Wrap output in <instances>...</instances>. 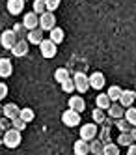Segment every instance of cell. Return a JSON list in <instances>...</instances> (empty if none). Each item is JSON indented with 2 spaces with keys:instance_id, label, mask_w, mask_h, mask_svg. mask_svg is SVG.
<instances>
[{
  "instance_id": "obj_40",
  "label": "cell",
  "mask_w": 136,
  "mask_h": 155,
  "mask_svg": "<svg viewBox=\"0 0 136 155\" xmlns=\"http://www.w3.org/2000/svg\"><path fill=\"white\" fill-rule=\"evenodd\" d=\"M0 146H4V131L0 129Z\"/></svg>"
},
{
  "instance_id": "obj_22",
  "label": "cell",
  "mask_w": 136,
  "mask_h": 155,
  "mask_svg": "<svg viewBox=\"0 0 136 155\" xmlns=\"http://www.w3.org/2000/svg\"><path fill=\"white\" fill-rule=\"evenodd\" d=\"M50 39L56 43V45H60V43L65 39V32H63L60 26H54V28L50 30Z\"/></svg>"
},
{
  "instance_id": "obj_35",
  "label": "cell",
  "mask_w": 136,
  "mask_h": 155,
  "mask_svg": "<svg viewBox=\"0 0 136 155\" xmlns=\"http://www.w3.org/2000/svg\"><path fill=\"white\" fill-rule=\"evenodd\" d=\"M47 4V12H56L60 8V0H45Z\"/></svg>"
},
{
  "instance_id": "obj_13",
  "label": "cell",
  "mask_w": 136,
  "mask_h": 155,
  "mask_svg": "<svg viewBox=\"0 0 136 155\" xmlns=\"http://www.w3.org/2000/svg\"><path fill=\"white\" fill-rule=\"evenodd\" d=\"M13 75V64L9 58H0V77L8 79V77Z\"/></svg>"
},
{
  "instance_id": "obj_18",
  "label": "cell",
  "mask_w": 136,
  "mask_h": 155,
  "mask_svg": "<svg viewBox=\"0 0 136 155\" xmlns=\"http://www.w3.org/2000/svg\"><path fill=\"white\" fill-rule=\"evenodd\" d=\"M19 114H21V107H19V105H15V103L4 105V116H6V118L13 120V118H17Z\"/></svg>"
},
{
  "instance_id": "obj_39",
  "label": "cell",
  "mask_w": 136,
  "mask_h": 155,
  "mask_svg": "<svg viewBox=\"0 0 136 155\" xmlns=\"http://www.w3.org/2000/svg\"><path fill=\"white\" fill-rule=\"evenodd\" d=\"M131 135H132V140L136 142V125H134V127L131 129Z\"/></svg>"
},
{
  "instance_id": "obj_26",
  "label": "cell",
  "mask_w": 136,
  "mask_h": 155,
  "mask_svg": "<svg viewBox=\"0 0 136 155\" xmlns=\"http://www.w3.org/2000/svg\"><path fill=\"white\" fill-rule=\"evenodd\" d=\"M116 125H118L119 133H129V131L132 129V125H131V121H129L127 118H119V120H116Z\"/></svg>"
},
{
  "instance_id": "obj_29",
  "label": "cell",
  "mask_w": 136,
  "mask_h": 155,
  "mask_svg": "<svg viewBox=\"0 0 136 155\" xmlns=\"http://www.w3.org/2000/svg\"><path fill=\"white\" fill-rule=\"evenodd\" d=\"M103 155H119V144H114V142L105 144V153Z\"/></svg>"
},
{
  "instance_id": "obj_3",
  "label": "cell",
  "mask_w": 136,
  "mask_h": 155,
  "mask_svg": "<svg viewBox=\"0 0 136 155\" xmlns=\"http://www.w3.org/2000/svg\"><path fill=\"white\" fill-rule=\"evenodd\" d=\"M62 124H63L65 127H76V125H80V112H76V110H73V108L63 110V114H62Z\"/></svg>"
},
{
  "instance_id": "obj_34",
  "label": "cell",
  "mask_w": 136,
  "mask_h": 155,
  "mask_svg": "<svg viewBox=\"0 0 136 155\" xmlns=\"http://www.w3.org/2000/svg\"><path fill=\"white\" fill-rule=\"evenodd\" d=\"M99 140H103L105 144H108V142H112L110 140V131H108V125H105V129L99 133Z\"/></svg>"
},
{
  "instance_id": "obj_32",
  "label": "cell",
  "mask_w": 136,
  "mask_h": 155,
  "mask_svg": "<svg viewBox=\"0 0 136 155\" xmlns=\"http://www.w3.org/2000/svg\"><path fill=\"white\" fill-rule=\"evenodd\" d=\"M11 125H13L15 129H19V131H24V129L28 127V124H26V121L22 120L21 116H17V118H13V120H11Z\"/></svg>"
},
{
  "instance_id": "obj_5",
  "label": "cell",
  "mask_w": 136,
  "mask_h": 155,
  "mask_svg": "<svg viewBox=\"0 0 136 155\" xmlns=\"http://www.w3.org/2000/svg\"><path fill=\"white\" fill-rule=\"evenodd\" d=\"M17 41H19V38L15 34V30H4L2 34H0V45H2L4 49H8V51L13 49V45Z\"/></svg>"
},
{
  "instance_id": "obj_15",
  "label": "cell",
  "mask_w": 136,
  "mask_h": 155,
  "mask_svg": "<svg viewBox=\"0 0 136 155\" xmlns=\"http://www.w3.org/2000/svg\"><path fill=\"white\" fill-rule=\"evenodd\" d=\"M69 108H73V110H76V112H82V110L86 108V101H84V97L82 95H71L69 97Z\"/></svg>"
},
{
  "instance_id": "obj_24",
  "label": "cell",
  "mask_w": 136,
  "mask_h": 155,
  "mask_svg": "<svg viewBox=\"0 0 136 155\" xmlns=\"http://www.w3.org/2000/svg\"><path fill=\"white\" fill-rule=\"evenodd\" d=\"M69 77H71V75H69V71H67L65 68H58V69L54 71V79H56V82H60V84H62L63 81H67Z\"/></svg>"
},
{
  "instance_id": "obj_33",
  "label": "cell",
  "mask_w": 136,
  "mask_h": 155,
  "mask_svg": "<svg viewBox=\"0 0 136 155\" xmlns=\"http://www.w3.org/2000/svg\"><path fill=\"white\" fill-rule=\"evenodd\" d=\"M125 118L131 121V125H132V127L136 125V108H134V107H129V108L125 110Z\"/></svg>"
},
{
  "instance_id": "obj_23",
  "label": "cell",
  "mask_w": 136,
  "mask_h": 155,
  "mask_svg": "<svg viewBox=\"0 0 136 155\" xmlns=\"http://www.w3.org/2000/svg\"><path fill=\"white\" fill-rule=\"evenodd\" d=\"M106 94H108V97L112 99V103H116V101H119V97H121V94H123V90H121V88L119 86H110L108 88V90H106Z\"/></svg>"
},
{
  "instance_id": "obj_36",
  "label": "cell",
  "mask_w": 136,
  "mask_h": 155,
  "mask_svg": "<svg viewBox=\"0 0 136 155\" xmlns=\"http://www.w3.org/2000/svg\"><path fill=\"white\" fill-rule=\"evenodd\" d=\"M13 125H11V120L9 118H6V116H2L0 118V129L2 131H8V129H11Z\"/></svg>"
},
{
  "instance_id": "obj_37",
  "label": "cell",
  "mask_w": 136,
  "mask_h": 155,
  "mask_svg": "<svg viewBox=\"0 0 136 155\" xmlns=\"http://www.w3.org/2000/svg\"><path fill=\"white\" fill-rule=\"evenodd\" d=\"M8 95V84H4V82H0V101Z\"/></svg>"
},
{
  "instance_id": "obj_17",
  "label": "cell",
  "mask_w": 136,
  "mask_h": 155,
  "mask_svg": "<svg viewBox=\"0 0 136 155\" xmlns=\"http://www.w3.org/2000/svg\"><path fill=\"white\" fill-rule=\"evenodd\" d=\"M43 39H45V38H43V30H41V28L28 30V41H30V45H39Z\"/></svg>"
},
{
  "instance_id": "obj_25",
  "label": "cell",
  "mask_w": 136,
  "mask_h": 155,
  "mask_svg": "<svg viewBox=\"0 0 136 155\" xmlns=\"http://www.w3.org/2000/svg\"><path fill=\"white\" fill-rule=\"evenodd\" d=\"M134 140H132V135H131V131L129 133H119V137H118V144L119 146H131Z\"/></svg>"
},
{
  "instance_id": "obj_19",
  "label": "cell",
  "mask_w": 136,
  "mask_h": 155,
  "mask_svg": "<svg viewBox=\"0 0 136 155\" xmlns=\"http://www.w3.org/2000/svg\"><path fill=\"white\" fill-rule=\"evenodd\" d=\"M95 105H97L99 108L108 110V108H110V105H112V99L108 97V94H106V92H105V94H99V95L95 97Z\"/></svg>"
},
{
  "instance_id": "obj_42",
  "label": "cell",
  "mask_w": 136,
  "mask_h": 155,
  "mask_svg": "<svg viewBox=\"0 0 136 155\" xmlns=\"http://www.w3.org/2000/svg\"><path fill=\"white\" fill-rule=\"evenodd\" d=\"M89 155H92V153H89Z\"/></svg>"
},
{
  "instance_id": "obj_11",
  "label": "cell",
  "mask_w": 136,
  "mask_h": 155,
  "mask_svg": "<svg viewBox=\"0 0 136 155\" xmlns=\"http://www.w3.org/2000/svg\"><path fill=\"white\" fill-rule=\"evenodd\" d=\"M22 25H24L28 30H34V28H39V15L36 12H30L22 17Z\"/></svg>"
},
{
  "instance_id": "obj_10",
  "label": "cell",
  "mask_w": 136,
  "mask_h": 155,
  "mask_svg": "<svg viewBox=\"0 0 136 155\" xmlns=\"http://www.w3.org/2000/svg\"><path fill=\"white\" fill-rule=\"evenodd\" d=\"M105 84H106V79L101 71H95V73L89 75V86H92L93 90H103Z\"/></svg>"
},
{
  "instance_id": "obj_16",
  "label": "cell",
  "mask_w": 136,
  "mask_h": 155,
  "mask_svg": "<svg viewBox=\"0 0 136 155\" xmlns=\"http://www.w3.org/2000/svg\"><path fill=\"white\" fill-rule=\"evenodd\" d=\"M6 8L11 15H19V13H22V9H24V0H8Z\"/></svg>"
},
{
  "instance_id": "obj_14",
  "label": "cell",
  "mask_w": 136,
  "mask_h": 155,
  "mask_svg": "<svg viewBox=\"0 0 136 155\" xmlns=\"http://www.w3.org/2000/svg\"><path fill=\"white\" fill-rule=\"evenodd\" d=\"M134 101H136V92L134 90H123V94L119 97V103L125 108H129V107L134 105Z\"/></svg>"
},
{
  "instance_id": "obj_8",
  "label": "cell",
  "mask_w": 136,
  "mask_h": 155,
  "mask_svg": "<svg viewBox=\"0 0 136 155\" xmlns=\"http://www.w3.org/2000/svg\"><path fill=\"white\" fill-rule=\"evenodd\" d=\"M28 51H30V41H28V39H19L15 45H13V49H11V52H13V56H15V58L26 56Z\"/></svg>"
},
{
  "instance_id": "obj_20",
  "label": "cell",
  "mask_w": 136,
  "mask_h": 155,
  "mask_svg": "<svg viewBox=\"0 0 136 155\" xmlns=\"http://www.w3.org/2000/svg\"><path fill=\"white\" fill-rule=\"evenodd\" d=\"M89 151H92V155H103L105 153V142L93 138L89 142Z\"/></svg>"
},
{
  "instance_id": "obj_31",
  "label": "cell",
  "mask_w": 136,
  "mask_h": 155,
  "mask_svg": "<svg viewBox=\"0 0 136 155\" xmlns=\"http://www.w3.org/2000/svg\"><path fill=\"white\" fill-rule=\"evenodd\" d=\"M13 30H15V34H17V38H19V39H24V38L28 36V28L22 25V23L15 25V26H13Z\"/></svg>"
},
{
  "instance_id": "obj_9",
  "label": "cell",
  "mask_w": 136,
  "mask_h": 155,
  "mask_svg": "<svg viewBox=\"0 0 136 155\" xmlns=\"http://www.w3.org/2000/svg\"><path fill=\"white\" fill-rule=\"evenodd\" d=\"M125 107H123L119 101H116V103H112L110 105V108L106 110L108 112V118H112V120H119V118H125Z\"/></svg>"
},
{
  "instance_id": "obj_38",
  "label": "cell",
  "mask_w": 136,
  "mask_h": 155,
  "mask_svg": "<svg viewBox=\"0 0 136 155\" xmlns=\"http://www.w3.org/2000/svg\"><path fill=\"white\" fill-rule=\"evenodd\" d=\"M127 155H136V144H131L127 148Z\"/></svg>"
},
{
  "instance_id": "obj_21",
  "label": "cell",
  "mask_w": 136,
  "mask_h": 155,
  "mask_svg": "<svg viewBox=\"0 0 136 155\" xmlns=\"http://www.w3.org/2000/svg\"><path fill=\"white\" fill-rule=\"evenodd\" d=\"M106 114H108V112H106L105 108H99V107H97L93 112H92V118H93V121H95L97 125H103L105 121H106Z\"/></svg>"
},
{
  "instance_id": "obj_41",
  "label": "cell",
  "mask_w": 136,
  "mask_h": 155,
  "mask_svg": "<svg viewBox=\"0 0 136 155\" xmlns=\"http://www.w3.org/2000/svg\"><path fill=\"white\" fill-rule=\"evenodd\" d=\"M4 116V105H0V118Z\"/></svg>"
},
{
  "instance_id": "obj_27",
  "label": "cell",
  "mask_w": 136,
  "mask_h": 155,
  "mask_svg": "<svg viewBox=\"0 0 136 155\" xmlns=\"http://www.w3.org/2000/svg\"><path fill=\"white\" fill-rule=\"evenodd\" d=\"M19 116L24 120L26 124H30V121H34V118H36V112H34L30 107H26V108H21V114Z\"/></svg>"
},
{
  "instance_id": "obj_2",
  "label": "cell",
  "mask_w": 136,
  "mask_h": 155,
  "mask_svg": "<svg viewBox=\"0 0 136 155\" xmlns=\"http://www.w3.org/2000/svg\"><path fill=\"white\" fill-rule=\"evenodd\" d=\"M39 52H41L43 58L50 60V58L56 56V52H58V45H56L50 38H49V39H43V41L39 43Z\"/></svg>"
},
{
  "instance_id": "obj_28",
  "label": "cell",
  "mask_w": 136,
  "mask_h": 155,
  "mask_svg": "<svg viewBox=\"0 0 136 155\" xmlns=\"http://www.w3.org/2000/svg\"><path fill=\"white\" fill-rule=\"evenodd\" d=\"M62 90H63L65 94H73V92L76 90V86H75V79H73V77H69L67 81H63V82H62Z\"/></svg>"
},
{
  "instance_id": "obj_30",
  "label": "cell",
  "mask_w": 136,
  "mask_h": 155,
  "mask_svg": "<svg viewBox=\"0 0 136 155\" xmlns=\"http://www.w3.org/2000/svg\"><path fill=\"white\" fill-rule=\"evenodd\" d=\"M32 12H36L37 15H41V13H45V12H47V4H45V0H34Z\"/></svg>"
},
{
  "instance_id": "obj_12",
  "label": "cell",
  "mask_w": 136,
  "mask_h": 155,
  "mask_svg": "<svg viewBox=\"0 0 136 155\" xmlns=\"http://www.w3.org/2000/svg\"><path fill=\"white\" fill-rule=\"evenodd\" d=\"M73 153L75 155H89V142L84 140V138H78L75 144H73Z\"/></svg>"
},
{
  "instance_id": "obj_4",
  "label": "cell",
  "mask_w": 136,
  "mask_h": 155,
  "mask_svg": "<svg viewBox=\"0 0 136 155\" xmlns=\"http://www.w3.org/2000/svg\"><path fill=\"white\" fill-rule=\"evenodd\" d=\"M73 79H75V86H76V92L78 94H86L89 88H92V86H89V77L86 73H82V71L75 73Z\"/></svg>"
},
{
  "instance_id": "obj_7",
  "label": "cell",
  "mask_w": 136,
  "mask_h": 155,
  "mask_svg": "<svg viewBox=\"0 0 136 155\" xmlns=\"http://www.w3.org/2000/svg\"><path fill=\"white\" fill-rule=\"evenodd\" d=\"M99 135V129H97V124L95 121H92V124H86L80 127V138L88 140V142H92L95 137Z\"/></svg>"
},
{
  "instance_id": "obj_1",
  "label": "cell",
  "mask_w": 136,
  "mask_h": 155,
  "mask_svg": "<svg viewBox=\"0 0 136 155\" xmlns=\"http://www.w3.org/2000/svg\"><path fill=\"white\" fill-rule=\"evenodd\" d=\"M22 131L15 129V127H11L8 131H4V146L9 148V150H15L21 146V142H22V135H21Z\"/></svg>"
},
{
  "instance_id": "obj_6",
  "label": "cell",
  "mask_w": 136,
  "mask_h": 155,
  "mask_svg": "<svg viewBox=\"0 0 136 155\" xmlns=\"http://www.w3.org/2000/svg\"><path fill=\"white\" fill-rule=\"evenodd\" d=\"M56 26V15H54V12H45V13H41L39 15V28L41 30H52Z\"/></svg>"
}]
</instances>
